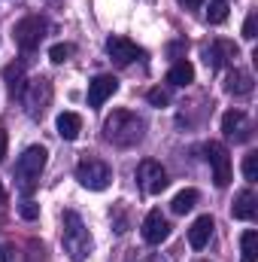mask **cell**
<instances>
[{
	"mask_svg": "<svg viewBox=\"0 0 258 262\" xmlns=\"http://www.w3.org/2000/svg\"><path fill=\"white\" fill-rule=\"evenodd\" d=\"M18 213H21L24 220H37V216H40V204H34V201H24V204L18 207Z\"/></svg>",
	"mask_w": 258,
	"mask_h": 262,
	"instance_id": "484cf974",
	"label": "cell"
},
{
	"mask_svg": "<svg viewBox=\"0 0 258 262\" xmlns=\"http://www.w3.org/2000/svg\"><path fill=\"white\" fill-rule=\"evenodd\" d=\"M167 82H170V85H179V89L192 85L194 82V67L189 64V61H176V64L167 70Z\"/></svg>",
	"mask_w": 258,
	"mask_h": 262,
	"instance_id": "e0dca14e",
	"label": "cell"
},
{
	"mask_svg": "<svg viewBox=\"0 0 258 262\" xmlns=\"http://www.w3.org/2000/svg\"><path fill=\"white\" fill-rule=\"evenodd\" d=\"M197 189H183V192H176V198H173V204H170V207H173V213H179V216H183V213H189V210H192L194 204H197Z\"/></svg>",
	"mask_w": 258,
	"mask_h": 262,
	"instance_id": "ffe728a7",
	"label": "cell"
},
{
	"mask_svg": "<svg viewBox=\"0 0 258 262\" xmlns=\"http://www.w3.org/2000/svg\"><path fill=\"white\" fill-rule=\"evenodd\" d=\"M61 244L73 262L88 259V253H91V235L76 210H64V216H61Z\"/></svg>",
	"mask_w": 258,
	"mask_h": 262,
	"instance_id": "3957f363",
	"label": "cell"
},
{
	"mask_svg": "<svg viewBox=\"0 0 258 262\" xmlns=\"http://www.w3.org/2000/svg\"><path fill=\"white\" fill-rule=\"evenodd\" d=\"M3 201H6V192H3V189H0V204H3Z\"/></svg>",
	"mask_w": 258,
	"mask_h": 262,
	"instance_id": "4dcf8cb0",
	"label": "cell"
},
{
	"mask_svg": "<svg viewBox=\"0 0 258 262\" xmlns=\"http://www.w3.org/2000/svg\"><path fill=\"white\" fill-rule=\"evenodd\" d=\"M137 262H164V259H161V256H158V253H146V256H143V259H137Z\"/></svg>",
	"mask_w": 258,
	"mask_h": 262,
	"instance_id": "f1b7e54d",
	"label": "cell"
},
{
	"mask_svg": "<svg viewBox=\"0 0 258 262\" xmlns=\"http://www.w3.org/2000/svg\"><path fill=\"white\" fill-rule=\"evenodd\" d=\"M213 229H216V223H213L210 213L197 216L192 223V229H189V244H192L194 250H203V247L210 244V238H213Z\"/></svg>",
	"mask_w": 258,
	"mask_h": 262,
	"instance_id": "5bb4252c",
	"label": "cell"
},
{
	"mask_svg": "<svg viewBox=\"0 0 258 262\" xmlns=\"http://www.w3.org/2000/svg\"><path fill=\"white\" fill-rule=\"evenodd\" d=\"M18 98H21L24 113L31 119H43L46 110H49V104H52V82L46 76H34V79H28L21 85V95Z\"/></svg>",
	"mask_w": 258,
	"mask_h": 262,
	"instance_id": "277c9868",
	"label": "cell"
},
{
	"mask_svg": "<svg viewBox=\"0 0 258 262\" xmlns=\"http://www.w3.org/2000/svg\"><path fill=\"white\" fill-rule=\"evenodd\" d=\"M46 162H49V149H46V146H28V149L18 156L12 177H15V186H18L21 195H31V192L37 189V180H40Z\"/></svg>",
	"mask_w": 258,
	"mask_h": 262,
	"instance_id": "7a4b0ae2",
	"label": "cell"
},
{
	"mask_svg": "<svg viewBox=\"0 0 258 262\" xmlns=\"http://www.w3.org/2000/svg\"><path fill=\"white\" fill-rule=\"evenodd\" d=\"M179 3H186L189 9H200V3H203V0H179Z\"/></svg>",
	"mask_w": 258,
	"mask_h": 262,
	"instance_id": "f546056e",
	"label": "cell"
},
{
	"mask_svg": "<svg viewBox=\"0 0 258 262\" xmlns=\"http://www.w3.org/2000/svg\"><path fill=\"white\" fill-rule=\"evenodd\" d=\"M70 52H73V46H67V43H58V46H52V49H49V58H52L55 64H64L67 58H70Z\"/></svg>",
	"mask_w": 258,
	"mask_h": 262,
	"instance_id": "cb8c5ba5",
	"label": "cell"
},
{
	"mask_svg": "<svg viewBox=\"0 0 258 262\" xmlns=\"http://www.w3.org/2000/svg\"><path fill=\"white\" fill-rule=\"evenodd\" d=\"M243 40H255V12H249L243 21Z\"/></svg>",
	"mask_w": 258,
	"mask_h": 262,
	"instance_id": "4316f807",
	"label": "cell"
},
{
	"mask_svg": "<svg viewBox=\"0 0 258 262\" xmlns=\"http://www.w3.org/2000/svg\"><path fill=\"white\" fill-rule=\"evenodd\" d=\"M6 79H9V95H21V64L18 67H6Z\"/></svg>",
	"mask_w": 258,
	"mask_h": 262,
	"instance_id": "603a6c76",
	"label": "cell"
},
{
	"mask_svg": "<svg viewBox=\"0 0 258 262\" xmlns=\"http://www.w3.org/2000/svg\"><path fill=\"white\" fill-rule=\"evenodd\" d=\"M76 180H79L85 189L100 192V189H107V186H110L113 171H110V165H107V162H100V159H82V162L76 165Z\"/></svg>",
	"mask_w": 258,
	"mask_h": 262,
	"instance_id": "8992f818",
	"label": "cell"
},
{
	"mask_svg": "<svg viewBox=\"0 0 258 262\" xmlns=\"http://www.w3.org/2000/svg\"><path fill=\"white\" fill-rule=\"evenodd\" d=\"M143 134H146V122H143L137 113H131V110H116V113L107 116V122H104V137H107L113 146H122V149L137 146V143L143 140Z\"/></svg>",
	"mask_w": 258,
	"mask_h": 262,
	"instance_id": "6da1fadb",
	"label": "cell"
},
{
	"mask_svg": "<svg viewBox=\"0 0 258 262\" xmlns=\"http://www.w3.org/2000/svg\"><path fill=\"white\" fill-rule=\"evenodd\" d=\"M167 235H170L167 216H164L158 207L149 210L146 220H143V241H146V244H161V241H167Z\"/></svg>",
	"mask_w": 258,
	"mask_h": 262,
	"instance_id": "8fae6325",
	"label": "cell"
},
{
	"mask_svg": "<svg viewBox=\"0 0 258 262\" xmlns=\"http://www.w3.org/2000/svg\"><path fill=\"white\" fill-rule=\"evenodd\" d=\"M240 250H243L240 262H255L258 259V232L255 229H246V232L240 235Z\"/></svg>",
	"mask_w": 258,
	"mask_h": 262,
	"instance_id": "d6986e66",
	"label": "cell"
},
{
	"mask_svg": "<svg viewBox=\"0 0 258 262\" xmlns=\"http://www.w3.org/2000/svg\"><path fill=\"white\" fill-rule=\"evenodd\" d=\"M203 152H207V162H210V168H213V183H216L219 189H225V186L231 183V156H228L225 143L210 140V143L203 146Z\"/></svg>",
	"mask_w": 258,
	"mask_h": 262,
	"instance_id": "ba28073f",
	"label": "cell"
},
{
	"mask_svg": "<svg viewBox=\"0 0 258 262\" xmlns=\"http://www.w3.org/2000/svg\"><path fill=\"white\" fill-rule=\"evenodd\" d=\"M255 210H258V198L252 189H240L234 195V204H231V216L234 220H255Z\"/></svg>",
	"mask_w": 258,
	"mask_h": 262,
	"instance_id": "9a60e30c",
	"label": "cell"
},
{
	"mask_svg": "<svg viewBox=\"0 0 258 262\" xmlns=\"http://www.w3.org/2000/svg\"><path fill=\"white\" fill-rule=\"evenodd\" d=\"M252 76L246 73V70H228V76H225V92L228 95H237V98H243V95H249L252 92Z\"/></svg>",
	"mask_w": 258,
	"mask_h": 262,
	"instance_id": "2e32d148",
	"label": "cell"
},
{
	"mask_svg": "<svg viewBox=\"0 0 258 262\" xmlns=\"http://www.w3.org/2000/svg\"><path fill=\"white\" fill-rule=\"evenodd\" d=\"M79 131H82V119H79V113H61L58 116V134L64 137V140H76L79 137Z\"/></svg>",
	"mask_w": 258,
	"mask_h": 262,
	"instance_id": "ac0fdd59",
	"label": "cell"
},
{
	"mask_svg": "<svg viewBox=\"0 0 258 262\" xmlns=\"http://www.w3.org/2000/svg\"><path fill=\"white\" fill-rule=\"evenodd\" d=\"M107 55H110L119 67H128V64H134L137 58H143V49H140L134 40H128V37H110V40H107Z\"/></svg>",
	"mask_w": 258,
	"mask_h": 262,
	"instance_id": "30bf717a",
	"label": "cell"
},
{
	"mask_svg": "<svg viewBox=\"0 0 258 262\" xmlns=\"http://www.w3.org/2000/svg\"><path fill=\"white\" fill-rule=\"evenodd\" d=\"M146 98H149V104H152V107H167V104H170V98H167V92H164V89H149V95H146Z\"/></svg>",
	"mask_w": 258,
	"mask_h": 262,
	"instance_id": "d4e9b609",
	"label": "cell"
},
{
	"mask_svg": "<svg viewBox=\"0 0 258 262\" xmlns=\"http://www.w3.org/2000/svg\"><path fill=\"white\" fill-rule=\"evenodd\" d=\"M46 31H49V25H46L43 15H24L21 21H15V28H12V40H15L18 49L34 52V49L43 43Z\"/></svg>",
	"mask_w": 258,
	"mask_h": 262,
	"instance_id": "5b68a950",
	"label": "cell"
},
{
	"mask_svg": "<svg viewBox=\"0 0 258 262\" xmlns=\"http://www.w3.org/2000/svg\"><path fill=\"white\" fill-rule=\"evenodd\" d=\"M243 177H246L249 183L258 180V152H246V156H243Z\"/></svg>",
	"mask_w": 258,
	"mask_h": 262,
	"instance_id": "7402d4cb",
	"label": "cell"
},
{
	"mask_svg": "<svg viewBox=\"0 0 258 262\" xmlns=\"http://www.w3.org/2000/svg\"><path fill=\"white\" fill-rule=\"evenodd\" d=\"M203 58H207V67L222 70L228 61L237 58V46H234L231 40H216V43H210V46L203 49Z\"/></svg>",
	"mask_w": 258,
	"mask_h": 262,
	"instance_id": "4fadbf2b",
	"label": "cell"
},
{
	"mask_svg": "<svg viewBox=\"0 0 258 262\" xmlns=\"http://www.w3.org/2000/svg\"><path fill=\"white\" fill-rule=\"evenodd\" d=\"M116 89H119V79H116V76H110V73L94 76V79L88 82V107H100L107 98L116 95Z\"/></svg>",
	"mask_w": 258,
	"mask_h": 262,
	"instance_id": "7c38bea8",
	"label": "cell"
},
{
	"mask_svg": "<svg viewBox=\"0 0 258 262\" xmlns=\"http://www.w3.org/2000/svg\"><path fill=\"white\" fill-rule=\"evenodd\" d=\"M197 262H210V259H197Z\"/></svg>",
	"mask_w": 258,
	"mask_h": 262,
	"instance_id": "1f68e13d",
	"label": "cell"
},
{
	"mask_svg": "<svg viewBox=\"0 0 258 262\" xmlns=\"http://www.w3.org/2000/svg\"><path fill=\"white\" fill-rule=\"evenodd\" d=\"M137 180H140V189L146 192V195H161L164 189H167V171L161 168V162H155V159H143L140 162V168H137Z\"/></svg>",
	"mask_w": 258,
	"mask_h": 262,
	"instance_id": "52a82bcc",
	"label": "cell"
},
{
	"mask_svg": "<svg viewBox=\"0 0 258 262\" xmlns=\"http://www.w3.org/2000/svg\"><path fill=\"white\" fill-rule=\"evenodd\" d=\"M222 131H225L228 140L243 143V140L252 137V122H249V116H246L243 110H228V113L222 116Z\"/></svg>",
	"mask_w": 258,
	"mask_h": 262,
	"instance_id": "9c48e42d",
	"label": "cell"
},
{
	"mask_svg": "<svg viewBox=\"0 0 258 262\" xmlns=\"http://www.w3.org/2000/svg\"><path fill=\"white\" fill-rule=\"evenodd\" d=\"M225 18H228V3L225 0H213L210 9H207V21L210 25H222Z\"/></svg>",
	"mask_w": 258,
	"mask_h": 262,
	"instance_id": "44dd1931",
	"label": "cell"
},
{
	"mask_svg": "<svg viewBox=\"0 0 258 262\" xmlns=\"http://www.w3.org/2000/svg\"><path fill=\"white\" fill-rule=\"evenodd\" d=\"M225 3H228V0H225Z\"/></svg>",
	"mask_w": 258,
	"mask_h": 262,
	"instance_id": "d6a6232c",
	"label": "cell"
},
{
	"mask_svg": "<svg viewBox=\"0 0 258 262\" xmlns=\"http://www.w3.org/2000/svg\"><path fill=\"white\" fill-rule=\"evenodd\" d=\"M6 146H9V134L0 131V165H3V159H6Z\"/></svg>",
	"mask_w": 258,
	"mask_h": 262,
	"instance_id": "83f0119b",
	"label": "cell"
}]
</instances>
